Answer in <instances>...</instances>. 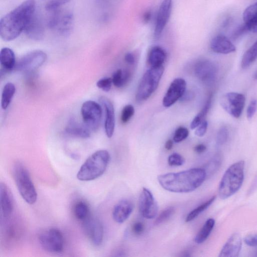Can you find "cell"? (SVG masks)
Segmentation results:
<instances>
[{"label":"cell","mask_w":257,"mask_h":257,"mask_svg":"<svg viewBox=\"0 0 257 257\" xmlns=\"http://www.w3.org/2000/svg\"><path fill=\"white\" fill-rule=\"evenodd\" d=\"M228 137V131L226 127L222 126L218 131L216 135V143L219 146L224 144Z\"/></svg>","instance_id":"obj_39"},{"label":"cell","mask_w":257,"mask_h":257,"mask_svg":"<svg viewBox=\"0 0 257 257\" xmlns=\"http://www.w3.org/2000/svg\"><path fill=\"white\" fill-rule=\"evenodd\" d=\"M16 92L15 85L11 82L6 83L4 86L1 97V106L6 109L9 106Z\"/></svg>","instance_id":"obj_28"},{"label":"cell","mask_w":257,"mask_h":257,"mask_svg":"<svg viewBox=\"0 0 257 257\" xmlns=\"http://www.w3.org/2000/svg\"><path fill=\"white\" fill-rule=\"evenodd\" d=\"M243 20L248 31L257 33V2L250 5L244 11Z\"/></svg>","instance_id":"obj_25"},{"label":"cell","mask_w":257,"mask_h":257,"mask_svg":"<svg viewBox=\"0 0 257 257\" xmlns=\"http://www.w3.org/2000/svg\"><path fill=\"white\" fill-rule=\"evenodd\" d=\"M24 32L33 40H40L44 35V28L40 19L34 15L27 25Z\"/></svg>","instance_id":"obj_22"},{"label":"cell","mask_w":257,"mask_h":257,"mask_svg":"<svg viewBox=\"0 0 257 257\" xmlns=\"http://www.w3.org/2000/svg\"><path fill=\"white\" fill-rule=\"evenodd\" d=\"M166 59V53L161 47L156 46L152 47L148 55V62L151 67L163 66Z\"/></svg>","instance_id":"obj_26"},{"label":"cell","mask_w":257,"mask_h":257,"mask_svg":"<svg viewBox=\"0 0 257 257\" xmlns=\"http://www.w3.org/2000/svg\"><path fill=\"white\" fill-rule=\"evenodd\" d=\"M135 113V109L132 104H127L122 109L120 119L122 123L127 122Z\"/></svg>","instance_id":"obj_36"},{"label":"cell","mask_w":257,"mask_h":257,"mask_svg":"<svg viewBox=\"0 0 257 257\" xmlns=\"http://www.w3.org/2000/svg\"><path fill=\"white\" fill-rule=\"evenodd\" d=\"M145 229L144 224L141 222H136L132 226L133 232L137 235L143 233Z\"/></svg>","instance_id":"obj_45"},{"label":"cell","mask_w":257,"mask_h":257,"mask_svg":"<svg viewBox=\"0 0 257 257\" xmlns=\"http://www.w3.org/2000/svg\"><path fill=\"white\" fill-rule=\"evenodd\" d=\"M206 173L204 169L194 168L177 173L159 175L157 179L165 190L174 193L194 191L204 182Z\"/></svg>","instance_id":"obj_2"},{"label":"cell","mask_w":257,"mask_h":257,"mask_svg":"<svg viewBox=\"0 0 257 257\" xmlns=\"http://www.w3.org/2000/svg\"><path fill=\"white\" fill-rule=\"evenodd\" d=\"M257 59V40L245 51L241 61V67L246 69Z\"/></svg>","instance_id":"obj_29"},{"label":"cell","mask_w":257,"mask_h":257,"mask_svg":"<svg viewBox=\"0 0 257 257\" xmlns=\"http://www.w3.org/2000/svg\"><path fill=\"white\" fill-rule=\"evenodd\" d=\"M74 213L78 219L84 220L89 216V208L87 204L82 201L77 202L74 207Z\"/></svg>","instance_id":"obj_33"},{"label":"cell","mask_w":257,"mask_h":257,"mask_svg":"<svg viewBox=\"0 0 257 257\" xmlns=\"http://www.w3.org/2000/svg\"><path fill=\"white\" fill-rule=\"evenodd\" d=\"M1 73L8 72L13 70L16 65L15 55L13 51L8 47L1 49L0 52Z\"/></svg>","instance_id":"obj_24"},{"label":"cell","mask_w":257,"mask_h":257,"mask_svg":"<svg viewBox=\"0 0 257 257\" xmlns=\"http://www.w3.org/2000/svg\"><path fill=\"white\" fill-rule=\"evenodd\" d=\"M65 132L70 136L83 139L90 137L91 134V131L84 123H79L74 119L69 121Z\"/></svg>","instance_id":"obj_23"},{"label":"cell","mask_w":257,"mask_h":257,"mask_svg":"<svg viewBox=\"0 0 257 257\" xmlns=\"http://www.w3.org/2000/svg\"><path fill=\"white\" fill-rule=\"evenodd\" d=\"M216 199V196H213L210 198L209 200L206 201L205 202L201 204L197 207L194 209L193 210L190 211L189 214L187 215L185 221L186 222H190L195 218H196L198 215H199L202 212L208 208L211 204Z\"/></svg>","instance_id":"obj_32"},{"label":"cell","mask_w":257,"mask_h":257,"mask_svg":"<svg viewBox=\"0 0 257 257\" xmlns=\"http://www.w3.org/2000/svg\"><path fill=\"white\" fill-rule=\"evenodd\" d=\"M257 109V100L253 99L250 102L246 110L247 118L251 119L255 114Z\"/></svg>","instance_id":"obj_41"},{"label":"cell","mask_w":257,"mask_h":257,"mask_svg":"<svg viewBox=\"0 0 257 257\" xmlns=\"http://www.w3.org/2000/svg\"><path fill=\"white\" fill-rule=\"evenodd\" d=\"M194 73L202 82L209 85L214 82L217 75V68L213 62L206 59L198 61L194 66Z\"/></svg>","instance_id":"obj_14"},{"label":"cell","mask_w":257,"mask_h":257,"mask_svg":"<svg viewBox=\"0 0 257 257\" xmlns=\"http://www.w3.org/2000/svg\"><path fill=\"white\" fill-rule=\"evenodd\" d=\"M186 82L182 78L175 79L170 85L163 99V104L169 107L181 99L186 91Z\"/></svg>","instance_id":"obj_15"},{"label":"cell","mask_w":257,"mask_h":257,"mask_svg":"<svg viewBox=\"0 0 257 257\" xmlns=\"http://www.w3.org/2000/svg\"><path fill=\"white\" fill-rule=\"evenodd\" d=\"M125 61L130 65H133L135 62V57L133 53L128 52L124 56Z\"/></svg>","instance_id":"obj_46"},{"label":"cell","mask_w":257,"mask_h":257,"mask_svg":"<svg viewBox=\"0 0 257 257\" xmlns=\"http://www.w3.org/2000/svg\"><path fill=\"white\" fill-rule=\"evenodd\" d=\"M139 208L141 215L145 218L153 219L157 215V202L152 192L146 188H143L140 193Z\"/></svg>","instance_id":"obj_12"},{"label":"cell","mask_w":257,"mask_h":257,"mask_svg":"<svg viewBox=\"0 0 257 257\" xmlns=\"http://www.w3.org/2000/svg\"><path fill=\"white\" fill-rule=\"evenodd\" d=\"M206 147L203 144H199L194 147V151L197 154H201L205 151Z\"/></svg>","instance_id":"obj_47"},{"label":"cell","mask_w":257,"mask_h":257,"mask_svg":"<svg viewBox=\"0 0 257 257\" xmlns=\"http://www.w3.org/2000/svg\"><path fill=\"white\" fill-rule=\"evenodd\" d=\"M244 240L248 246H257V233L249 234L244 238Z\"/></svg>","instance_id":"obj_44"},{"label":"cell","mask_w":257,"mask_h":257,"mask_svg":"<svg viewBox=\"0 0 257 257\" xmlns=\"http://www.w3.org/2000/svg\"><path fill=\"white\" fill-rule=\"evenodd\" d=\"M193 98V93L191 92H187V93H184V95L181 98V100L182 101H187L189 100H191Z\"/></svg>","instance_id":"obj_48"},{"label":"cell","mask_w":257,"mask_h":257,"mask_svg":"<svg viewBox=\"0 0 257 257\" xmlns=\"http://www.w3.org/2000/svg\"><path fill=\"white\" fill-rule=\"evenodd\" d=\"M185 162L184 157L177 153L172 154L168 158V163L170 166H180L183 165Z\"/></svg>","instance_id":"obj_38"},{"label":"cell","mask_w":257,"mask_h":257,"mask_svg":"<svg viewBox=\"0 0 257 257\" xmlns=\"http://www.w3.org/2000/svg\"><path fill=\"white\" fill-rule=\"evenodd\" d=\"M13 175L18 191L23 199L33 204L37 201V193L26 168L17 163L13 168Z\"/></svg>","instance_id":"obj_5"},{"label":"cell","mask_w":257,"mask_h":257,"mask_svg":"<svg viewBox=\"0 0 257 257\" xmlns=\"http://www.w3.org/2000/svg\"><path fill=\"white\" fill-rule=\"evenodd\" d=\"M81 113L83 123L91 132L97 131L102 116L101 104L93 100L86 101L81 106Z\"/></svg>","instance_id":"obj_7"},{"label":"cell","mask_w":257,"mask_h":257,"mask_svg":"<svg viewBox=\"0 0 257 257\" xmlns=\"http://www.w3.org/2000/svg\"><path fill=\"white\" fill-rule=\"evenodd\" d=\"M110 161L108 151L100 150L91 155L80 168L77 178L83 181L94 180L105 171Z\"/></svg>","instance_id":"obj_3"},{"label":"cell","mask_w":257,"mask_h":257,"mask_svg":"<svg viewBox=\"0 0 257 257\" xmlns=\"http://www.w3.org/2000/svg\"><path fill=\"white\" fill-rule=\"evenodd\" d=\"M173 146V142L171 140H168L165 144V148L167 150H171Z\"/></svg>","instance_id":"obj_50"},{"label":"cell","mask_w":257,"mask_h":257,"mask_svg":"<svg viewBox=\"0 0 257 257\" xmlns=\"http://www.w3.org/2000/svg\"><path fill=\"white\" fill-rule=\"evenodd\" d=\"M163 66L151 67L143 75L137 89L136 99L142 102L149 98L157 89L163 74Z\"/></svg>","instance_id":"obj_6"},{"label":"cell","mask_w":257,"mask_h":257,"mask_svg":"<svg viewBox=\"0 0 257 257\" xmlns=\"http://www.w3.org/2000/svg\"><path fill=\"white\" fill-rule=\"evenodd\" d=\"M35 0H26L5 15L0 21V36L5 41H11L25 31L35 14Z\"/></svg>","instance_id":"obj_1"},{"label":"cell","mask_w":257,"mask_h":257,"mask_svg":"<svg viewBox=\"0 0 257 257\" xmlns=\"http://www.w3.org/2000/svg\"><path fill=\"white\" fill-rule=\"evenodd\" d=\"M47 54L42 50H34L23 55L16 63L17 70L30 72L41 66L46 61Z\"/></svg>","instance_id":"obj_11"},{"label":"cell","mask_w":257,"mask_h":257,"mask_svg":"<svg viewBox=\"0 0 257 257\" xmlns=\"http://www.w3.org/2000/svg\"><path fill=\"white\" fill-rule=\"evenodd\" d=\"M99 101L104 112V130L108 138L113 136L115 127V114L112 103L107 97L101 96Z\"/></svg>","instance_id":"obj_17"},{"label":"cell","mask_w":257,"mask_h":257,"mask_svg":"<svg viewBox=\"0 0 257 257\" xmlns=\"http://www.w3.org/2000/svg\"><path fill=\"white\" fill-rule=\"evenodd\" d=\"M254 77H255V78L256 79H257V71H256V73H255V74Z\"/></svg>","instance_id":"obj_51"},{"label":"cell","mask_w":257,"mask_h":257,"mask_svg":"<svg viewBox=\"0 0 257 257\" xmlns=\"http://www.w3.org/2000/svg\"><path fill=\"white\" fill-rule=\"evenodd\" d=\"M69 1L70 0H51L47 3L45 9L48 12L54 13L60 10L63 5Z\"/></svg>","instance_id":"obj_35"},{"label":"cell","mask_w":257,"mask_h":257,"mask_svg":"<svg viewBox=\"0 0 257 257\" xmlns=\"http://www.w3.org/2000/svg\"><path fill=\"white\" fill-rule=\"evenodd\" d=\"M213 94L210 93L203 106V107L200 112L194 117L190 124V127L192 130L196 128L201 122L204 120L205 116L208 112L212 103Z\"/></svg>","instance_id":"obj_30"},{"label":"cell","mask_w":257,"mask_h":257,"mask_svg":"<svg viewBox=\"0 0 257 257\" xmlns=\"http://www.w3.org/2000/svg\"><path fill=\"white\" fill-rule=\"evenodd\" d=\"M53 13L48 22L49 27L60 35H68L73 28L74 19L73 13L61 10Z\"/></svg>","instance_id":"obj_9"},{"label":"cell","mask_w":257,"mask_h":257,"mask_svg":"<svg viewBox=\"0 0 257 257\" xmlns=\"http://www.w3.org/2000/svg\"><path fill=\"white\" fill-rule=\"evenodd\" d=\"M242 241L238 233L232 234L223 246L219 254V257H236L241 248Z\"/></svg>","instance_id":"obj_18"},{"label":"cell","mask_w":257,"mask_h":257,"mask_svg":"<svg viewBox=\"0 0 257 257\" xmlns=\"http://www.w3.org/2000/svg\"><path fill=\"white\" fill-rule=\"evenodd\" d=\"M175 213V208L169 206L162 210L157 216L154 222L155 225H159L169 219Z\"/></svg>","instance_id":"obj_34"},{"label":"cell","mask_w":257,"mask_h":257,"mask_svg":"<svg viewBox=\"0 0 257 257\" xmlns=\"http://www.w3.org/2000/svg\"><path fill=\"white\" fill-rule=\"evenodd\" d=\"M172 0H163L161 4L156 19L154 36L157 39L162 34L170 17Z\"/></svg>","instance_id":"obj_16"},{"label":"cell","mask_w":257,"mask_h":257,"mask_svg":"<svg viewBox=\"0 0 257 257\" xmlns=\"http://www.w3.org/2000/svg\"><path fill=\"white\" fill-rule=\"evenodd\" d=\"M208 122L206 120H203L201 123L196 127L195 134L199 137L205 135L207 130Z\"/></svg>","instance_id":"obj_42"},{"label":"cell","mask_w":257,"mask_h":257,"mask_svg":"<svg viewBox=\"0 0 257 257\" xmlns=\"http://www.w3.org/2000/svg\"><path fill=\"white\" fill-rule=\"evenodd\" d=\"M215 225V220L213 218L207 219L202 228L194 237V241L200 244L204 242L209 236Z\"/></svg>","instance_id":"obj_27"},{"label":"cell","mask_w":257,"mask_h":257,"mask_svg":"<svg viewBox=\"0 0 257 257\" xmlns=\"http://www.w3.org/2000/svg\"><path fill=\"white\" fill-rule=\"evenodd\" d=\"M82 228L85 235L93 244L98 246L101 244L103 228L99 219L89 216L83 221Z\"/></svg>","instance_id":"obj_13"},{"label":"cell","mask_w":257,"mask_h":257,"mask_svg":"<svg viewBox=\"0 0 257 257\" xmlns=\"http://www.w3.org/2000/svg\"><path fill=\"white\" fill-rule=\"evenodd\" d=\"M134 209L133 202L128 199L119 201L114 206L112 210V218L117 223L124 222L130 216Z\"/></svg>","instance_id":"obj_20"},{"label":"cell","mask_w":257,"mask_h":257,"mask_svg":"<svg viewBox=\"0 0 257 257\" xmlns=\"http://www.w3.org/2000/svg\"><path fill=\"white\" fill-rule=\"evenodd\" d=\"M152 13L150 11H147L143 15V21L145 23H148L151 18Z\"/></svg>","instance_id":"obj_49"},{"label":"cell","mask_w":257,"mask_h":257,"mask_svg":"<svg viewBox=\"0 0 257 257\" xmlns=\"http://www.w3.org/2000/svg\"><path fill=\"white\" fill-rule=\"evenodd\" d=\"M131 73L128 70L117 69L112 74V84L116 87H121L129 81Z\"/></svg>","instance_id":"obj_31"},{"label":"cell","mask_w":257,"mask_h":257,"mask_svg":"<svg viewBox=\"0 0 257 257\" xmlns=\"http://www.w3.org/2000/svg\"><path fill=\"white\" fill-rule=\"evenodd\" d=\"M244 162L239 161L226 170L219 185L218 194L220 198L227 199L240 189L244 180Z\"/></svg>","instance_id":"obj_4"},{"label":"cell","mask_w":257,"mask_h":257,"mask_svg":"<svg viewBox=\"0 0 257 257\" xmlns=\"http://www.w3.org/2000/svg\"><path fill=\"white\" fill-rule=\"evenodd\" d=\"M39 240L41 246L49 252H60L64 248L63 235L60 230L55 228H49L40 233Z\"/></svg>","instance_id":"obj_8"},{"label":"cell","mask_w":257,"mask_h":257,"mask_svg":"<svg viewBox=\"0 0 257 257\" xmlns=\"http://www.w3.org/2000/svg\"><path fill=\"white\" fill-rule=\"evenodd\" d=\"M112 84V81L111 78L104 77L97 81L96 86L102 90L108 92L110 90Z\"/></svg>","instance_id":"obj_40"},{"label":"cell","mask_w":257,"mask_h":257,"mask_svg":"<svg viewBox=\"0 0 257 257\" xmlns=\"http://www.w3.org/2000/svg\"><path fill=\"white\" fill-rule=\"evenodd\" d=\"M0 204L3 217L9 219L13 212L14 201L11 192L4 183L0 185Z\"/></svg>","instance_id":"obj_19"},{"label":"cell","mask_w":257,"mask_h":257,"mask_svg":"<svg viewBox=\"0 0 257 257\" xmlns=\"http://www.w3.org/2000/svg\"><path fill=\"white\" fill-rule=\"evenodd\" d=\"M220 159L218 157H215L207 165L206 170H205L206 175L208 172H212L214 169L218 168L220 164Z\"/></svg>","instance_id":"obj_43"},{"label":"cell","mask_w":257,"mask_h":257,"mask_svg":"<svg viewBox=\"0 0 257 257\" xmlns=\"http://www.w3.org/2000/svg\"><path fill=\"white\" fill-rule=\"evenodd\" d=\"M189 135L188 130L183 126L178 127L174 134L173 141L175 143H180L185 140Z\"/></svg>","instance_id":"obj_37"},{"label":"cell","mask_w":257,"mask_h":257,"mask_svg":"<svg viewBox=\"0 0 257 257\" xmlns=\"http://www.w3.org/2000/svg\"><path fill=\"white\" fill-rule=\"evenodd\" d=\"M211 49L216 53L227 54L234 52L236 47L231 41L223 35L215 36L210 42Z\"/></svg>","instance_id":"obj_21"},{"label":"cell","mask_w":257,"mask_h":257,"mask_svg":"<svg viewBox=\"0 0 257 257\" xmlns=\"http://www.w3.org/2000/svg\"><path fill=\"white\" fill-rule=\"evenodd\" d=\"M245 101L244 95L235 92L223 94L220 98V103L223 109L235 118H239L242 112Z\"/></svg>","instance_id":"obj_10"}]
</instances>
